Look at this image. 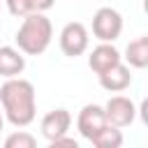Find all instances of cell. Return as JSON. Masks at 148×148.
Returning a JSON list of instances; mask_svg holds the SVG:
<instances>
[{
  "instance_id": "1",
  "label": "cell",
  "mask_w": 148,
  "mask_h": 148,
  "mask_svg": "<svg viewBox=\"0 0 148 148\" xmlns=\"http://www.w3.org/2000/svg\"><path fill=\"white\" fill-rule=\"evenodd\" d=\"M0 104H2L5 118L14 127H28L37 116L35 86L21 76L7 79L0 86Z\"/></svg>"
},
{
  "instance_id": "2",
  "label": "cell",
  "mask_w": 148,
  "mask_h": 148,
  "mask_svg": "<svg viewBox=\"0 0 148 148\" xmlns=\"http://www.w3.org/2000/svg\"><path fill=\"white\" fill-rule=\"evenodd\" d=\"M14 39H16V46L21 53L39 56L49 49V44L53 39V25L44 12H32V14L23 16V23L16 30Z\"/></svg>"
},
{
  "instance_id": "3",
  "label": "cell",
  "mask_w": 148,
  "mask_h": 148,
  "mask_svg": "<svg viewBox=\"0 0 148 148\" xmlns=\"http://www.w3.org/2000/svg\"><path fill=\"white\" fill-rule=\"evenodd\" d=\"M123 32V16L113 7H99L92 16V35L99 42H116Z\"/></svg>"
},
{
  "instance_id": "4",
  "label": "cell",
  "mask_w": 148,
  "mask_h": 148,
  "mask_svg": "<svg viewBox=\"0 0 148 148\" xmlns=\"http://www.w3.org/2000/svg\"><path fill=\"white\" fill-rule=\"evenodd\" d=\"M88 44H90V35H88V28L83 23L72 21L60 30V51L67 58L83 56L88 51Z\"/></svg>"
},
{
  "instance_id": "5",
  "label": "cell",
  "mask_w": 148,
  "mask_h": 148,
  "mask_svg": "<svg viewBox=\"0 0 148 148\" xmlns=\"http://www.w3.org/2000/svg\"><path fill=\"white\" fill-rule=\"evenodd\" d=\"M104 113H106V120L116 127H130L136 118V106L130 97L125 95H113L109 97V102L104 104Z\"/></svg>"
},
{
  "instance_id": "6",
  "label": "cell",
  "mask_w": 148,
  "mask_h": 148,
  "mask_svg": "<svg viewBox=\"0 0 148 148\" xmlns=\"http://www.w3.org/2000/svg\"><path fill=\"white\" fill-rule=\"evenodd\" d=\"M104 125H109V120H106V113H104V106H99V104H86L81 111H79V116H76V130H79V134L83 136V139H92Z\"/></svg>"
},
{
  "instance_id": "7",
  "label": "cell",
  "mask_w": 148,
  "mask_h": 148,
  "mask_svg": "<svg viewBox=\"0 0 148 148\" xmlns=\"http://www.w3.org/2000/svg\"><path fill=\"white\" fill-rule=\"evenodd\" d=\"M69 127H72V113H69L67 109H53V111H49V113L42 118V123H39L42 136H44L46 141H53V139L67 134Z\"/></svg>"
},
{
  "instance_id": "8",
  "label": "cell",
  "mask_w": 148,
  "mask_h": 148,
  "mask_svg": "<svg viewBox=\"0 0 148 148\" xmlns=\"http://www.w3.org/2000/svg\"><path fill=\"white\" fill-rule=\"evenodd\" d=\"M123 60V56H120V51L113 46V42H99L92 51H90V56H88V67L95 72V74H102V72H106L109 67H113L116 62H120Z\"/></svg>"
},
{
  "instance_id": "9",
  "label": "cell",
  "mask_w": 148,
  "mask_h": 148,
  "mask_svg": "<svg viewBox=\"0 0 148 148\" xmlns=\"http://www.w3.org/2000/svg\"><path fill=\"white\" fill-rule=\"evenodd\" d=\"M97 79H99V86H102L106 92H123V90H127V88L132 86L130 67H127L123 60L116 62L113 67H109L106 72L97 74Z\"/></svg>"
},
{
  "instance_id": "10",
  "label": "cell",
  "mask_w": 148,
  "mask_h": 148,
  "mask_svg": "<svg viewBox=\"0 0 148 148\" xmlns=\"http://www.w3.org/2000/svg\"><path fill=\"white\" fill-rule=\"evenodd\" d=\"M25 69V56L14 46H0V76L12 79L23 74Z\"/></svg>"
},
{
  "instance_id": "11",
  "label": "cell",
  "mask_w": 148,
  "mask_h": 148,
  "mask_svg": "<svg viewBox=\"0 0 148 148\" xmlns=\"http://www.w3.org/2000/svg\"><path fill=\"white\" fill-rule=\"evenodd\" d=\"M125 60H127V67H134V69H146L148 67V35H141L134 42L127 44Z\"/></svg>"
},
{
  "instance_id": "12",
  "label": "cell",
  "mask_w": 148,
  "mask_h": 148,
  "mask_svg": "<svg viewBox=\"0 0 148 148\" xmlns=\"http://www.w3.org/2000/svg\"><path fill=\"white\" fill-rule=\"evenodd\" d=\"M5 5H7L12 16L23 18V16L32 14V12H49L56 5V0H5Z\"/></svg>"
},
{
  "instance_id": "13",
  "label": "cell",
  "mask_w": 148,
  "mask_h": 148,
  "mask_svg": "<svg viewBox=\"0 0 148 148\" xmlns=\"http://www.w3.org/2000/svg\"><path fill=\"white\" fill-rule=\"evenodd\" d=\"M90 143L92 146H97V148H120L123 146V134H120V127H116V125H104L92 139H90Z\"/></svg>"
},
{
  "instance_id": "14",
  "label": "cell",
  "mask_w": 148,
  "mask_h": 148,
  "mask_svg": "<svg viewBox=\"0 0 148 148\" xmlns=\"http://www.w3.org/2000/svg\"><path fill=\"white\" fill-rule=\"evenodd\" d=\"M35 143H37V139L23 130H18L5 139V148H35Z\"/></svg>"
},
{
  "instance_id": "15",
  "label": "cell",
  "mask_w": 148,
  "mask_h": 148,
  "mask_svg": "<svg viewBox=\"0 0 148 148\" xmlns=\"http://www.w3.org/2000/svg\"><path fill=\"white\" fill-rule=\"evenodd\" d=\"M49 146H51V148H58V146H67V148H79V141H76V139H69L67 134H62V136H58V139L49 141Z\"/></svg>"
},
{
  "instance_id": "16",
  "label": "cell",
  "mask_w": 148,
  "mask_h": 148,
  "mask_svg": "<svg viewBox=\"0 0 148 148\" xmlns=\"http://www.w3.org/2000/svg\"><path fill=\"white\" fill-rule=\"evenodd\" d=\"M2 125H5V118H2V113H0V132H2Z\"/></svg>"
}]
</instances>
